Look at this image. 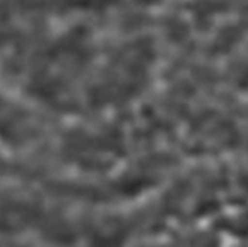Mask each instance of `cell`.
Masks as SVG:
<instances>
[]
</instances>
